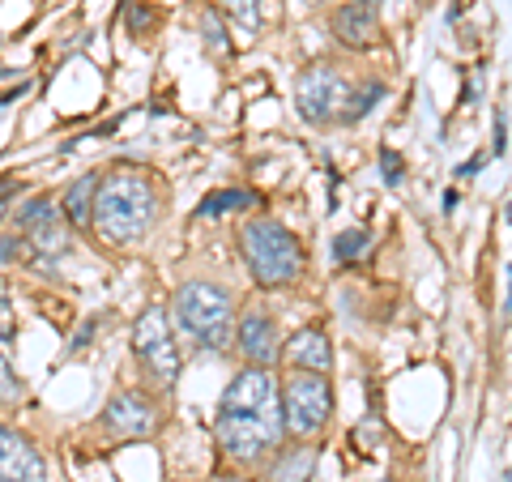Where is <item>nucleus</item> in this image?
Here are the masks:
<instances>
[{
    "instance_id": "obj_22",
    "label": "nucleus",
    "mask_w": 512,
    "mask_h": 482,
    "mask_svg": "<svg viewBox=\"0 0 512 482\" xmlns=\"http://www.w3.org/2000/svg\"><path fill=\"white\" fill-rule=\"evenodd\" d=\"M18 397H22V380L9 367V359L0 355V401H18Z\"/></svg>"
},
{
    "instance_id": "obj_31",
    "label": "nucleus",
    "mask_w": 512,
    "mask_h": 482,
    "mask_svg": "<svg viewBox=\"0 0 512 482\" xmlns=\"http://www.w3.org/2000/svg\"><path fill=\"white\" fill-rule=\"evenodd\" d=\"M303 5H325V0H303Z\"/></svg>"
},
{
    "instance_id": "obj_18",
    "label": "nucleus",
    "mask_w": 512,
    "mask_h": 482,
    "mask_svg": "<svg viewBox=\"0 0 512 482\" xmlns=\"http://www.w3.org/2000/svg\"><path fill=\"white\" fill-rule=\"evenodd\" d=\"M380 99H384V86H380V82H367L363 90H355V94H350V99H346V111H342V120H346V124L363 120L367 111H372V107H376Z\"/></svg>"
},
{
    "instance_id": "obj_17",
    "label": "nucleus",
    "mask_w": 512,
    "mask_h": 482,
    "mask_svg": "<svg viewBox=\"0 0 512 482\" xmlns=\"http://www.w3.org/2000/svg\"><path fill=\"white\" fill-rule=\"evenodd\" d=\"M252 205H256V192H248V188H222V192H210V197L201 201L197 218H222L231 210H252Z\"/></svg>"
},
{
    "instance_id": "obj_11",
    "label": "nucleus",
    "mask_w": 512,
    "mask_h": 482,
    "mask_svg": "<svg viewBox=\"0 0 512 482\" xmlns=\"http://www.w3.org/2000/svg\"><path fill=\"white\" fill-rule=\"evenodd\" d=\"M103 419H107V427L116 431V436L141 440V436H150V431L158 427V410H154V401H150L146 393L124 389V393H116V397L107 401Z\"/></svg>"
},
{
    "instance_id": "obj_7",
    "label": "nucleus",
    "mask_w": 512,
    "mask_h": 482,
    "mask_svg": "<svg viewBox=\"0 0 512 482\" xmlns=\"http://www.w3.org/2000/svg\"><path fill=\"white\" fill-rule=\"evenodd\" d=\"M346 99H350V86H346V77L333 69V64H312V69L299 77V86H295V107H299V116L308 124L342 120Z\"/></svg>"
},
{
    "instance_id": "obj_5",
    "label": "nucleus",
    "mask_w": 512,
    "mask_h": 482,
    "mask_svg": "<svg viewBox=\"0 0 512 482\" xmlns=\"http://www.w3.org/2000/svg\"><path fill=\"white\" fill-rule=\"evenodd\" d=\"M333 414L329 380L316 372H295L282 389V423L291 436H316Z\"/></svg>"
},
{
    "instance_id": "obj_13",
    "label": "nucleus",
    "mask_w": 512,
    "mask_h": 482,
    "mask_svg": "<svg viewBox=\"0 0 512 482\" xmlns=\"http://www.w3.org/2000/svg\"><path fill=\"white\" fill-rule=\"evenodd\" d=\"M333 30H338V39L350 47H372L380 39L376 0H350V5H342L338 18H333Z\"/></svg>"
},
{
    "instance_id": "obj_16",
    "label": "nucleus",
    "mask_w": 512,
    "mask_h": 482,
    "mask_svg": "<svg viewBox=\"0 0 512 482\" xmlns=\"http://www.w3.org/2000/svg\"><path fill=\"white\" fill-rule=\"evenodd\" d=\"M316 470V448H286L274 465V482H308Z\"/></svg>"
},
{
    "instance_id": "obj_20",
    "label": "nucleus",
    "mask_w": 512,
    "mask_h": 482,
    "mask_svg": "<svg viewBox=\"0 0 512 482\" xmlns=\"http://www.w3.org/2000/svg\"><path fill=\"white\" fill-rule=\"evenodd\" d=\"M201 35H205V47H210L214 56H227V52H231V43H227V30H222L218 9H205V13H201Z\"/></svg>"
},
{
    "instance_id": "obj_14",
    "label": "nucleus",
    "mask_w": 512,
    "mask_h": 482,
    "mask_svg": "<svg viewBox=\"0 0 512 482\" xmlns=\"http://www.w3.org/2000/svg\"><path fill=\"white\" fill-rule=\"evenodd\" d=\"M99 184L103 175H82V180H73L69 188H64L60 197V210H64V222L77 231L94 227V201H99Z\"/></svg>"
},
{
    "instance_id": "obj_27",
    "label": "nucleus",
    "mask_w": 512,
    "mask_h": 482,
    "mask_svg": "<svg viewBox=\"0 0 512 482\" xmlns=\"http://www.w3.org/2000/svg\"><path fill=\"white\" fill-rule=\"evenodd\" d=\"M22 252V244L18 239H0V261H13V256Z\"/></svg>"
},
{
    "instance_id": "obj_21",
    "label": "nucleus",
    "mask_w": 512,
    "mask_h": 482,
    "mask_svg": "<svg viewBox=\"0 0 512 482\" xmlns=\"http://www.w3.org/2000/svg\"><path fill=\"white\" fill-rule=\"evenodd\" d=\"M222 9H227L231 18L239 26H248V30L261 26V0H222Z\"/></svg>"
},
{
    "instance_id": "obj_32",
    "label": "nucleus",
    "mask_w": 512,
    "mask_h": 482,
    "mask_svg": "<svg viewBox=\"0 0 512 482\" xmlns=\"http://www.w3.org/2000/svg\"><path fill=\"white\" fill-rule=\"evenodd\" d=\"M0 218H5V201H0Z\"/></svg>"
},
{
    "instance_id": "obj_33",
    "label": "nucleus",
    "mask_w": 512,
    "mask_h": 482,
    "mask_svg": "<svg viewBox=\"0 0 512 482\" xmlns=\"http://www.w3.org/2000/svg\"><path fill=\"white\" fill-rule=\"evenodd\" d=\"M508 218H512V205H508Z\"/></svg>"
},
{
    "instance_id": "obj_26",
    "label": "nucleus",
    "mask_w": 512,
    "mask_h": 482,
    "mask_svg": "<svg viewBox=\"0 0 512 482\" xmlns=\"http://www.w3.org/2000/svg\"><path fill=\"white\" fill-rule=\"evenodd\" d=\"M483 163H487V158H483V154H474L470 163H461V167H457V175H461V180H470V175L483 171Z\"/></svg>"
},
{
    "instance_id": "obj_1",
    "label": "nucleus",
    "mask_w": 512,
    "mask_h": 482,
    "mask_svg": "<svg viewBox=\"0 0 512 482\" xmlns=\"http://www.w3.org/2000/svg\"><path fill=\"white\" fill-rule=\"evenodd\" d=\"M158 218V188L146 171L120 167L103 175L99 201H94V231H99L111 248L141 244Z\"/></svg>"
},
{
    "instance_id": "obj_8",
    "label": "nucleus",
    "mask_w": 512,
    "mask_h": 482,
    "mask_svg": "<svg viewBox=\"0 0 512 482\" xmlns=\"http://www.w3.org/2000/svg\"><path fill=\"white\" fill-rule=\"evenodd\" d=\"M18 231L30 244V252L43 256V261H60L64 248H69V235H64V210L52 197H35L18 210Z\"/></svg>"
},
{
    "instance_id": "obj_12",
    "label": "nucleus",
    "mask_w": 512,
    "mask_h": 482,
    "mask_svg": "<svg viewBox=\"0 0 512 482\" xmlns=\"http://www.w3.org/2000/svg\"><path fill=\"white\" fill-rule=\"evenodd\" d=\"M47 465L18 431L0 427V482H43Z\"/></svg>"
},
{
    "instance_id": "obj_25",
    "label": "nucleus",
    "mask_w": 512,
    "mask_h": 482,
    "mask_svg": "<svg viewBox=\"0 0 512 482\" xmlns=\"http://www.w3.org/2000/svg\"><path fill=\"white\" fill-rule=\"evenodd\" d=\"M508 150V116H504V107H495V154H504Z\"/></svg>"
},
{
    "instance_id": "obj_28",
    "label": "nucleus",
    "mask_w": 512,
    "mask_h": 482,
    "mask_svg": "<svg viewBox=\"0 0 512 482\" xmlns=\"http://www.w3.org/2000/svg\"><path fill=\"white\" fill-rule=\"evenodd\" d=\"M146 18H150L146 9H133V35H141V30H146Z\"/></svg>"
},
{
    "instance_id": "obj_10",
    "label": "nucleus",
    "mask_w": 512,
    "mask_h": 482,
    "mask_svg": "<svg viewBox=\"0 0 512 482\" xmlns=\"http://www.w3.org/2000/svg\"><path fill=\"white\" fill-rule=\"evenodd\" d=\"M235 346H239V355L248 359V367H274L278 363L282 342H278V329H274V320H269L265 308H248L239 316Z\"/></svg>"
},
{
    "instance_id": "obj_9",
    "label": "nucleus",
    "mask_w": 512,
    "mask_h": 482,
    "mask_svg": "<svg viewBox=\"0 0 512 482\" xmlns=\"http://www.w3.org/2000/svg\"><path fill=\"white\" fill-rule=\"evenodd\" d=\"M218 410H227V414H278L282 410L278 380L269 376V367H244V372L227 384Z\"/></svg>"
},
{
    "instance_id": "obj_29",
    "label": "nucleus",
    "mask_w": 512,
    "mask_h": 482,
    "mask_svg": "<svg viewBox=\"0 0 512 482\" xmlns=\"http://www.w3.org/2000/svg\"><path fill=\"white\" fill-rule=\"evenodd\" d=\"M508 316H512V269H508Z\"/></svg>"
},
{
    "instance_id": "obj_4",
    "label": "nucleus",
    "mask_w": 512,
    "mask_h": 482,
    "mask_svg": "<svg viewBox=\"0 0 512 482\" xmlns=\"http://www.w3.org/2000/svg\"><path fill=\"white\" fill-rule=\"evenodd\" d=\"M133 355L158 389H175L180 380V350L171 337V312L167 308H146L133 325Z\"/></svg>"
},
{
    "instance_id": "obj_6",
    "label": "nucleus",
    "mask_w": 512,
    "mask_h": 482,
    "mask_svg": "<svg viewBox=\"0 0 512 482\" xmlns=\"http://www.w3.org/2000/svg\"><path fill=\"white\" fill-rule=\"evenodd\" d=\"M214 431H218V444L227 448L231 457L256 461L282 440L286 423H282V410L278 414H227V410H218Z\"/></svg>"
},
{
    "instance_id": "obj_3",
    "label": "nucleus",
    "mask_w": 512,
    "mask_h": 482,
    "mask_svg": "<svg viewBox=\"0 0 512 482\" xmlns=\"http://www.w3.org/2000/svg\"><path fill=\"white\" fill-rule=\"evenodd\" d=\"M239 248L256 286H291L303 273V244L274 218H248L239 231Z\"/></svg>"
},
{
    "instance_id": "obj_30",
    "label": "nucleus",
    "mask_w": 512,
    "mask_h": 482,
    "mask_svg": "<svg viewBox=\"0 0 512 482\" xmlns=\"http://www.w3.org/2000/svg\"><path fill=\"white\" fill-rule=\"evenodd\" d=\"M214 482H244V478H214Z\"/></svg>"
},
{
    "instance_id": "obj_19",
    "label": "nucleus",
    "mask_w": 512,
    "mask_h": 482,
    "mask_svg": "<svg viewBox=\"0 0 512 482\" xmlns=\"http://www.w3.org/2000/svg\"><path fill=\"white\" fill-rule=\"evenodd\" d=\"M367 248H372V235L363 227H350L333 239V256H338V261H359V256H367Z\"/></svg>"
},
{
    "instance_id": "obj_24",
    "label": "nucleus",
    "mask_w": 512,
    "mask_h": 482,
    "mask_svg": "<svg viewBox=\"0 0 512 482\" xmlns=\"http://www.w3.org/2000/svg\"><path fill=\"white\" fill-rule=\"evenodd\" d=\"M13 333H18V320H13L9 299H0V342H13Z\"/></svg>"
},
{
    "instance_id": "obj_2",
    "label": "nucleus",
    "mask_w": 512,
    "mask_h": 482,
    "mask_svg": "<svg viewBox=\"0 0 512 482\" xmlns=\"http://www.w3.org/2000/svg\"><path fill=\"white\" fill-rule=\"evenodd\" d=\"M171 320L180 325V333L201 350H222L231 346L235 333V308L231 295L214 282H184L171 299Z\"/></svg>"
},
{
    "instance_id": "obj_15",
    "label": "nucleus",
    "mask_w": 512,
    "mask_h": 482,
    "mask_svg": "<svg viewBox=\"0 0 512 482\" xmlns=\"http://www.w3.org/2000/svg\"><path fill=\"white\" fill-rule=\"evenodd\" d=\"M286 355H291V363L299 367V372L325 376L329 367H333V346H329V337L320 333V329H299L291 337V346H286Z\"/></svg>"
},
{
    "instance_id": "obj_23",
    "label": "nucleus",
    "mask_w": 512,
    "mask_h": 482,
    "mask_svg": "<svg viewBox=\"0 0 512 482\" xmlns=\"http://www.w3.org/2000/svg\"><path fill=\"white\" fill-rule=\"evenodd\" d=\"M380 167H384V184H393V188H397V184L406 180V163H402V158H397L389 146L380 150Z\"/></svg>"
}]
</instances>
